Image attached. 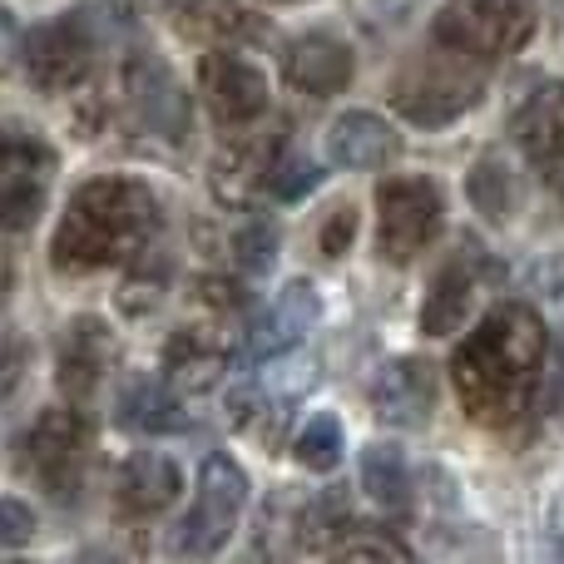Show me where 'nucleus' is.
I'll use <instances>...</instances> for the list:
<instances>
[{
	"label": "nucleus",
	"instance_id": "nucleus-1",
	"mask_svg": "<svg viewBox=\"0 0 564 564\" xmlns=\"http://www.w3.org/2000/svg\"><path fill=\"white\" fill-rule=\"evenodd\" d=\"M545 367V322L525 302L496 307L451 361V381L476 426H510L530 406Z\"/></svg>",
	"mask_w": 564,
	"mask_h": 564
},
{
	"label": "nucleus",
	"instance_id": "nucleus-2",
	"mask_svg": "<svg viewBox=\"0 0 564 564\" xmlns=\"http://www.w3.org/2000/svg\"><path fill=\"white\" fill-rule=\"evenodd\" d=\"M159 198L139 178H89L75 188L65 218L50 243V263L55 273H99L115 263H134L149 243L159 238Z\"/></svg>",
	"mask_w": 564,
	"mask_h": 564
},
{
	"label": "nucleus",
	"instance_id": "nucleus-3",
	"mask_svg": "<svg viewBox=\"0 0 564 564\" xmlns=\"http://www.w3.org/2000/svg\"><path fill=\"white\" fill-rule=\"evenodd\" d=\"M480 89H486V75H480L476 55L436 45L431 55H416L391 79V105H397V115H406L411 124L436 129V124L460 119L466 109H476Z\"/></svg>",
	"mask_w": 564,
	"mask_h": 564
},
{
	"label": "nucleus",
	"instance_id": "nucleus-4",
	"mask_svg": "<svg viewBox=\"0 0 564 564\" xmlns=\"http://www.w3.org/2000/svg\"><path fill=\"white\" fill-rule=\"evenodd\" d=\"M89 421L79 416V406H55L40 411L30 421V431L20 436V476H30L50 500H79L89 476Z\"/></svg>",
	"mask_w": 564,
	"mask_h": 564
},
{
	"label": "nucleus",
	"instance_id": "nucleus-5",
	"mask_svg": "<svg viewBox=\"0 0 564 564\" xmlns=\"http://www.w3.org/2000/svg\"><path fill=\"white\" fill-rule=\"evenodd\" d=\"M248 510V476L234 456L214 451L198 470V490H194V506L188 516L178 520L174 530V555H188V560H208L228 545V535L238 530Z\"/></svg>",
	"mask_w": 564,
	"mask_h": 564
},
{
	"label": "nucleus",
	"instance_id": "nucleus-6",
	"mask_svg": "<svg viewBox=\"0 0 564 564\" xmlns=\"http://www.w3.org/2000/svg\"><path fill=\"white\" fill-rule=\"evenodd\" d=\"M540 20V0H446L436 15V45H451L460 55L500 59L516 55Z\"/></svg>",
	"mask_w": 564,
	"mask_h": 564
},
{
	"label": "nucleus",
	"instance_id": "nucleus-7",
	"mask_svg": "<svg viewBox=\"0 0 564 564\" xmlns=\"http://www.w3.org/2000/svg\"><path fill=\"white\" fill-rule=\"evenodd\" d=\"M95 50H99V25L95 15L85 10H69L59 20H45L25 35V75L35 89L45 95H65L75 89L79 79L89 75L95 65Z\"/></svg>",
	"mask_w": 564,
	"mask_h": 564
},
{
	"label": "nucleus",
	"instance_id": "nucleus-8",
	"mask_svg": "<svg viewBox=\"0 0 564 564\" xmlns=\"http://www.w3.org/2000/svg\"><path fill=\"white\" fill-rule=\"evenodd\" d=\"M441 234V188L431 178H387L377 188V248L387 263H411Z\"/></svg>",
	"mask_w": 564,
	"mask_h": 564
},
{
	"label": "nucleus",
	"instance_id": "nucleus-9",
	"mask_svg": "<svg viewBox=\"0 0 564 564\" xmlns=\"http://www.w3.org/2000/svg\"><path fill=\"white\" fill-rule=\"evenodd\" d=\"M55 188V149L25 129H0V228L20 234L45 214Z\"/></svg>",
	"mask_w": 564,
	"mask_h": 564
},
{
	"label": "nucleus",
	"instance_id": "nucleus-10",
	"mask_svg": "<svg viewBox=\"0 0 564 564\" xmlns=\"http://www.w3.org/2000/svg\"><path fill=\"white\" fill-rule=\"evenodd\" d=\"M198 95H204L208 115L224 129H248L268 115L273 105V89H268V75L243 59L234 45H218L198 59Z\"/></svg>",
	"mask_w": 564,
	"mask_h": 564
},
{
	"label": "nucleus",
	"instance_id": "nucleus-11",
	"mask_svg": "<svg viewBox=\"0 0 564 564\" xmlns=\"http://www.w3.org/2000/svg\"><path fill=\"white\" fill-rule=\"evenodd\" d=\"M124 109L134 134L164 139V144H178L194 124V109H188L184 85L174 79V69L159 55H134L124 69Z\"/></svg>",
	"mask_w": 564,
	"mask_h": 564
},
{
	"label": "nucleus",
	"instance_id": "nucleus-12",
	"mask_svg": "<svg viewBox=\"0 0 564 564\" xmlns=\"http://www.w3.org/2000/svg\"><path fill=\"white\" fill-rule=\"evenodd\" d=\"M288 159V139L263 129H234V144L214 159V198L228 208H248L263 194H273L278 169Z\"/></svg>",
	"mask_w": 564,
	"mask_h": 564
},
{
	"label": "nucleus",
	"instance_id": "nucleus-13",
	"mask_svg": "<svg viewBox=\"0 0 564 564\" xmlns=\"http://www.w3.org/2000/svg\"><path fill=\"white\" fill-rule=\"evenodd\" d=\"M234 361V322L188 312V322L169 337L164 347V377L178 391H208Z\"/></svg>",
	"mask_w": 564,
	"mask_h": 564
},
{
	"label": "nucleus",
	"instance_id": "nucleus-14",
	"mask_svg": "<svg viewBox=\"0 0 564 564\" xmlns=\"http://www.w3.org/2000/svg\"><path fill=\"white\" fill-rule=\"evenodd\" d=\"M109 351H115V337L99 317H75L65 332H59L55 347V381L69 397V406H85V401L99 397L109 371Z\"/></svg>",
	"mask_w": 564,
	"mask_h": 564
},
{
	"label": "nucleus",
	"instance_id": "nucleus-15",
	"mask_svg": "<svg viewBox=\"0 0 564 564\" xmlns=\"http://www.w3.org/2000/svg\"><path fill=\"white\" fill-rule=\"evenodd\" d=\"M322 317V297L312 282H288V288L273 297V307H263L253 322H248L243 341H248V357L268 361V357H282V351H292L302 337H307L312 327H317Z\"/></svg>",
	"mask_w": 564,
	"mask_h": 564
},
{
	"label": "nucleus",
	"instance_id": "nucleus-16",
	"mask_svg": "<svg viewBox=\"0 0 564 564\" xmlns=\"http://www.w3.org/2000/svg\"><path fill=\"white\" fill-rule=\"evenodd\" d=\"M282 75H288V85L297 89V95L327 99V95H341V89L351 85L357 59H351L347 40L312 30V35L288 40V50H282Z\"/></svg>",
	"mask_w": 564,
	"mask_h": 564
},
{
	"label": "nucleus",
	"instance_id": "nucleus-17",
	"mask_svg": "<svg viewBox=\"0 0 564 564\" xmlns=\"http://www.w3.org/2000/svg\"><path fill=\"white\" fill-rule=\"evenodd\" d=\"M371 406H377V416L387 426L421 431L431 421V406H436V371H431V361L397 357L391 367H381V377L371 381Z\"/></svg>",
	"mask_w": 564,
	"mask_h": 564
},
{
	"label": "nucleus",
	"instance_id": "nucleus-18",
	"mask_svg": "<svg viewBox=\"0 0 564 564\" xmlns=\"http://www.w3.org/2000/svg\"><path fill=\"white\" fill-rule=\"evenodd\" d=\"M401 154V134L381 115L347 109L327 124V159L337 169H381Z\"/></svg>",
	"mask_w": 564,
	"mask_h": 564
},
{
	"label": "nucleus",
	"instance_id": "nucleus-19",
	"mask_svg": "<svg viewBox=\"0 0 564 564\" xmlns=\"http://www.w3.org/2000/svg\"><path fill=\"white\" fill-rule=\"evenodd\" d=\"M178 490H184V476H178V466L169 456H159V451L129 456L115 480L119 510L134 520H149V516H159V510H169L178 500Z\"/></svg>",
	"mask_w": 564,
	"mask_h": 564
},
{
	"label": "nucleus",
	"instance_id": "nucleus-20",
	"mask_svg": "<svg viewBox=\"0 0 564 564\" xmlns=\"http://www.w3.org/2000/svg\"><path fill=\"white\" fill-rule=\"evenodd\" d=\"M516 144L535 164H564V85H540L516 109Z\"/></svg>",
	"mask_w": 564,
	"mask_h": 564
},
{
	"label": "nucleus",
	"instance_id": "nucleus-21",
	"mask_svg": "<svg viewBox=\"0 0 564 564\" xmlns=\"http://www.w3.org/2000/svg\"><path fill=\"white\" fill-rule=\"evenodd\" d=\"M476 292H480V273H476V263H470V258L446 263L436 273V282H431V292H426V307H421V332H426V337H451V332L466 322Z\"/></svg>",
	"mask_w": 564,
	"mask_h": 564
},
{
	"label": "nucleus",
	"instance_id": "nucleus-22",
	"mask_svg": "<svg viewBox=\"0 0 564 564\" xmlns=\"http://www.w3.org/2000/svg\"><path fill=\"white\" fill-rule=\"evenodd\" d=\"M119 421H124L129 431H149V436H159V431H184V391L174 387V381H129L124 397H119Z\"/></svg>",
	"mask_w": 564,
	"mask_h": 564
},
{
	"label": "nucleus",
	"instance_id": "nucleus-23",
	"mask_svg": "<svg viewBox=\"0 0 564 564\" xmlns=\"http://www.w3.org/2000/svg\"><path fill=\"white\" fill-rule=\"evenodd\" d=\"M188 40L218 50V45H243V40L258 35V15L243 6V0H188L184 20H178Z\"/></svg>",
	"mask_w": 564,
	"mask_h": 564
},
{
	"label": "nucleus",
	"instance_id": "nucleus-24",
	"mask_svg": "<svg viewBox=\"0 0 564 564\" xmlns=\"http://www.w3.org/2000/svg\"><path fill=\"white\" fill-rule=\"evenodd\" d=\"M361 490H367L381 510L411 506V466H406V456H401V446L371 441V446L361 451Z\"/></svg>",
	"mask_w": 564,
	"mask_h": 564
},
{
	"label": "nucleus",
	"instance_id": "nucleus-25",
	"mask_svg": "<svg viewBox=\"0 0 564 564\" xmlns=\"http://www.w3.org/2000/svg\"><path fill=\"white\" fill-rule=\"evenodd\" d=\"M169 278H174V263H169V253H159V248L149 243L144 253L129 263L124 282H119V307H124L129 317H149V312L164 302Z\"/></svg>",
	"mask_w": 564,
	"mask_h": 564
},
{
	"label": "nucleus",
	"instance_id": "nucleus-26",
	"mask_svg": "<svg viewBox=\"0 0 564 564\" xmlns=\"http://www.w3.org/2000/svg\"><path fill=\"white\" fill-rule=\"evenodd\" d=\"M466 194H470V204H476L480 214L490 218V224H506V218L516 214V174H510V169L500 164L496 154L480 159V164L470 169Z\"/></svg>",
	"mask_w": 564,
	"mask_h": 564
},
{
	"label": "nucleus",
	"instance_id": "nucleus-27",
	"mask_svg": "<svg viewBox=\"0 0 564 564\" xmlns=\"http://www.w3.org/2000/svg\"><path fill=\"white\" fill-rule=\"evenodd\" d=\"M341 421L337 416H307V426L297 431V446H292V456H297L302 470H337L341 460Z\"/></svg>",
	"mask_w": 564,
	"mask_h": 564
},
{
	"label": "nucleus",
	"instance_id": "nucleus-28",
	"mask_svg": "<svg viewBox=\"0 0 564 564\" xmlns=\"http://www.w3.org/2000/svg\"><path fill=\"white\" fill-rule=\"evenodd\" d=\"M228 248H234L228 258H234L243 273H263V268H273V258H278V228L248 224V228H238V234L228 238Z\"/></svg>",
	"mask_w": 564,
	"mask_h": 564
},
{
	"label": "nucleus",
	"instance_id": "nucleus-29",
	"mask_svg": "<svg viewBox=\"0 0 564 564\" xmlns=\"http://www.w3.org/2000/svg\"><path fill=\"white\" fill-rule=\"evenodd\" d=\"M35 530H40V520H35V510H30L25 500H15V496L0 500V550L30 545V540H35Z\"/></svg>",
	"mask_w": 564,
	"mask_h": 564
},
{
	"label": "nucleus",
	"instance_id": "nucleus-30",
	"mask_svg": "<svg viewBox=\"0 0 564 564\" xmlns=\"http://www.w3.org/2000/svg\"><path fill=\"white\" fill-rule=\"evenodd\" d=\"M322 184V164H312V159H297V154H288L282 159V169H278V184H273V194L278 198H302V194H312V188Z\"/></svg>",
	"mask_w": 564,
	"mask_h": 564
},
{
	"label": "nucleus",
	"instance_id": "nucleus-31",
	"mask_svg": "<svg viewBox=\"0 0 564 564\" xmlns=\"http://www.w3.org/2000/svg\"><path fill=\"white\" fill-rule=\"evenodd\" d=\"M337 560H411V550L401 545V540H387V535H351L341 540L337 550H332Z\"/></svg>",
	"mask_w": 564,
	"mask_h": 564
},
{
	"label": "nucleus",
	"instance_id": "nucleus-32",
	"mask_svg": "<svg viewBox=\"0 0 564 564\" xmlns=\"http://www.w3.org/2000/svg\"><path fill=\"white\" fill-rule=\"evenodd\" d=\"M351 238H357V208H332L327 214V228H322V253L327 258H341L351 248Z\"/></svg>",
	"mask_w": 564,
	"mask_h": 564
},
{
	"label": "nucleus",
	"instance_id": "nucleus-33",
	"mask_svg": "<svg viewBox=\"0 0 564 564\" xmlns=\"http://www.w3.org/2000/svg\"><path fill=\"white\" fill-rule=\"evenodd\" d=\"M25 341L15 337V332H0V397H10V391L20 387V377H25Z\"/></svg>",
	"mask_w": 564,
	"mask_h": 564
},
{
	"label": "nucleus",
	"instance_id": "nucleus-34",
	"mask_svg": "<svg viewBox=\"0 0 564 564\" xmlns=\"http://www.w3.org/2000/svg\"><path fill=\"white\" fill-rule=\"evenodd\" d=\"M545 406H550V411H564V327H560V337H555V361H550Z\"/></svg>",
	"mask_w": 564,
	"mask_h": 564
},
{
	"label": "nucleus",
	"instance_id": "nucleus-35",
	"mask_svg": "<svg viewBox=\"0 0 564 564\" xmlns=\"http://www.w3.org/2000/svg\"><path fill=\"white\" fill-rule=\"evenodd\" d=\"M10 282H15V268H10V258H6V253H0V302H6Z\"/></svg>",
	"mask_w": 564,
	"mask_h": 564
},
{
	"label": "nucleus",
	"instance_id": "nucleus-36",
	"mask_svg": "<svg viewBox=\"0 0 564 564\" xmlns=\"http://www.w3.org/2000/svg\"><path fill=\"white\" fill-rule=\"evenodd\" d=\"M139 6H169V0H139Z\"/></svg>",
	"mask_w": 564,
	"mask_h": 564
}]
</instances>
